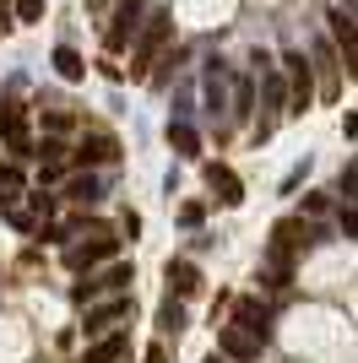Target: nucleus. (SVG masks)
I'll return each instance as SVG.
<instances>
[{"mask_svg": "<svg viewBox=\"0 0 358 363\" xmlns=\"http://www.w3.org/2000/svg\"><path fill=\"white\" fill-rule=\"evenodd\" d=\"M71 239H82V244H65V266L71 272H87V266L114 255V228H104V223H71Z\"/></svg>", "mask_w": 358, "mask_h": 363, "instance_id": "f257e3e1", "label": "nucleus"}, {"mask_svg": "<svg viewBox=\"0 0 358 363\" xmlns=\"http://www.w3.org/2000/svg\"><path fill=\"white\" fill-rule=\"evenodd\" d=\"M168 38H174V16L168 11H147V22H141V33H136V76L158 60V49H163Z\"/></svg>", "mask_w": 358, "mask_h": 363, "instance_id": "f03ea898", "label": "nucleus"}, {"mask_svg": "<svg viewBox=\"0 0 358 363\" xmlns=\"http://www.w3.org/2000/svg\"><path fill=\"white\" fill-rule=\"evenodd\" d=\"M147 11H152V0H119V11L109 16V28H104V44H109V49L136 44V33H141Z\"/></svg>", "mask_w": 358, "mask_h": 363, "instance_id": "7ed1b4c3", "label": "nucleus"}, {"mask_svg": "<svg viewBox=\"0 0 358 363\" xmlns=\"http://www.w3.org/2000/svg\"><path fill=\"white\" fill-rule=\"evenodd\" d=\"M283 87H288V114H304L310 98H315V82H310V60H304L298 49L283 55Z\"/></svg>", "mask_w": 358, "mask_h": 363, "instance_id": "20e7f679", "label": "nucleus"}, {"mask_svg": "<svg viewBox=\"0 0 358 363\" xmlns=\"http://www.w3.org/2000/svg\"><path fill=\"white\" fill-rule=\"evenodd\" d=\"M0 136L11 147L16 163H33V141H28V108L16 104V98H0Z\"/></svg>", "mask_w": 358, "mask_h": 363, "instance_id": "39448f33", "label": "nucleus"}, {"mask_svg": "<svg viewBox=\"0 0 358 363\" xmlns=\"http://www.w3.org/2000/svg\"><path fill=\"white\" fill-rule=\"evenodd\" d=\"M304 244V223H293V217H283V223L271 228V250H266V266H283V272H293V250Z\"/></svg>", "mask_w": 358, "mask_h": 363, "instance_id": "423d86ee", "label": "nucleus"}, {"mask_svg": "<svg viewBox=\"0 0 358 363\" xmlns=\"http://www.w3.org/2000/svg\"><path fill=\"white\" fill-rule=\"evenodd\" d=\"M255 76H261V104H266V114H271V120L288 114V87H283V76L271 71V55H255Z\"/></svg>", "mask_w": 358, "mask_h": 363, "instance_id": "0eeeda50", "label": "nucleus"}, {"mask_svg": "<svg viewBox=\"0 0 358 363\" xmlns=\"http://www.w3.org/2000/svg\"><path fill=\"white\" fill-rule=\"evenodd\" d=\"M228 325L244 331V336H255V342H266V336H271V309H266V303H255V298H239Z\"/></svg>", "mask_w": 358, "mask_h": 363, "instance_id": "6e6552de", "label": "nucleus"}, {"mask_svg": "<svg viewBox=\"0 0 358 363\" xmlns=\"http://www.w3.org/2000/svg\"><path fill=\"white\" fill-rule=\"evenodd\" d=\"M98 163H119V141L104 136V130L76 141V168H98Z\"/></svg>", "mask_w": 358, "mask_h": 363, "instance_id": "1a4fd4ad", "label": "nucleus"}, {"mask_svg": "<svg viewBox=\"0 0 358 363\" xmlns=\"http://www.w3.org/2000/svg\"><path fill=\"white\" fill-rule=\"evenodd\" d=\"M207 190L223 201V206H239V201H244V179H239L228 163H207Z\"/></svg>", "mask_w": 358, "mask_h": 363, "instance_id": "9d476101", "label": "nucleus"}, {"mask_svg": "<svg viewBox=\"0 0 358 363\" xmlns=\"http://www.w3.org/2000/svg\"><path fill=\"white\" fill-rule=\"evenodd\" d=\"M125 315H131V298H109V303H98V309H87L82 331H87V336H104V331H114Z\"/></svg>", "mask_w": 358, "mask_h": 363, "instance_id": "9b49d317", "label": "nucleus"}, {"mask_svg": "<svg viewBox=\"0 0 358 363\" xmlns=\"http://www.w3.org/2000/svg\"><path fill=\"white\" fill-rule=\"evenodd\" d=\"M207 104H212V114H217V125L234 120V104H228V71L217 60L207 65Z\"/></svg>", "mask_w": 358, "mask_h": 363, "instance_id": "f8f14e48", "label": "nucleus"}, {"mask_svg": "<svg viewBox=\"0 0 358 363\" xmlns=\"http://www.w3.org/2000/svg\"><path fill=\"white\" fill-rule=\"evenodd\" d=\"M65 201H76V206H92V201L104 196V179L92 174V168H76L71 179H65V190H60Z\"/></svg>", "mask_w": 358, "mask_h": 363, "instance_id": "ddd939ff", "label": "nucleus"}, {"mask_svg": "<svg viewBox=\"0 0 358 363\" xmlns=\"http://www.w3.org/2000/svg\"><path fill=\"white\" fill-rule=\"evenodd\" d=\"M217 347H223L228 363H250L255 352H261V342H255V336H244V331H234V325H223V331H217Z\"/></svg>", "mask_w": 358, "mask_h": 363, "instance_id": "4468645a", "label": "nucleus"}, {"mask_svg": "<svg viewBox=\"0 0 358 363\" xmlns=\"http://www.w3.org/2000/svg\"><path fill=\"white\" fill-rule=\"evenodd\" d=\"M76 363H125V336H119V331L114 336H98V342H92Z\"/></svg>", "mask_w": 358, "mask_h": 363, "instance_id": "2eb2a0df", "label": "nucleus"}, {"mask_svg": "<svg viewBox=\"0 0 358 363\" xmlns=\"http://www.w3.org/2000/svg\"><path fill=\"white\" fill-rule=\"evenodd\" d=\"M168 147L179 152V157H201V136H195L190 120H168Z\"/></svg>", "mask_w": 358, "mask_h": 363, "instance_id": "dca6fc26", "label": "nucleus"}, {"mask_svg": "<svg viewBox=\"0 0 358 363\" xmlns=\"http://www.w3.org/2000/svg\"><path fill=\"white\" fill-rule=\"evenodd\" d=\"M168 288H174V298H190L201 288V272H195L190 260H168Z\"/></svg>", "mask_w": 358, "mask_h": 363, "instance_id": "f3484780", "label": "nucleus"}, {"mask_svg": "<svg viewBox=\"0 0 358 363\" xmlns=\"http://www.w3.org/2000/svg\"><path fill=\"white\" fill-rule=\"evenodd\" d=\"M55 71H60V82H82V76H87V60H82L71 44H60L55 49Z\"/></svg>", "mask_w": 358, "mask_h": 363, "instance_id": "a211bd4d", "label": "nucleus"}, {"mask_svg": "<svg viewBox=\"0 0 358 363\" xmlns=\"http://www.w3.org/2000/svg\"><path fill=\"white\" fill-rule=\"evenodd\" d=\"M331 38L342 44V60H347V71H353L358 49H353V16H347V11H337V16H331Z\"/></svg>", "mask_w": 358, "mask_h": 363, "instance_id": "6ab92c4d", "label": "nucleus"}, {"mask_svg": "<svg viewBox=\"0 0 358 363\" xmlns=\"http://www.w3.org/2000/svg\"><path fill=\"white\" fill-rule=\"evenodd\" d=\"M125 282H131V260H114V266H109V272H98V277H92V288H98V293H119V288H125Z\"/></svg>", "mask_w": 358, "mask_h": 363, "instance_id": "aec40b11", "label": "nucleus"}, {"mask_svg": "<svg viewBox=\"0 0 358 363\" xmlns=\"http://www.w3.org/2000/svg\"><path fill=\"white\" fill-rule=\"evenodd\" d=\"M158 331H168V336L185 331V303H179V298H163V303H158Z\"/></svg>", "mask_w": 358, "mask_h": 363, "instance_id": "412c9836", "label": "nucleus"}, {"mask_svg": "<svg viewBox=\"0 0 358 363\" xmlns=\"http://www.w3.org/2000/svg\"><path fill=\"white\" fill-rule=\"evenodd\" d=\"M11 16H22V22H44V0H11Z\"/></svg>", "mask_w": 358, "mask_h": 363, "instance_id": "4be33fe9", "label": "nucleus"}, {"mask_svg": "<svg viewBox=\"0 0 358 363\" xmlns=\"http://www.w3.org/2000/svg\"><path fill=\"white\" fill-rule=\"evenodd\" d=\"M337 223H342V239H358V212H353V201H342Z\"/></svg>", "mask_w": 358, "mask_h": 363, "instance_id": "5701e85b", "label": "nucleus"}, {"mask_svg": "<svg viewBox=\"0 0 358 363\" xmlns=\"http://www.w3.org/2000/svg\"><path fill=\"white\" fill-rule=\"evenodd\" d=\"M201 217H207V206H201V201H190V206H179V223H185V228H195Z\"/></svg>", "mask_w": 358, "mask_h": 363, "instance_id": "b1692460", "label": "nucleus"}, {"mask_svg": "<svg viewBox=\"0 0 358 363\" xmlns=\"http://www.w3.org/2000/svg\"><path fill=\"white\" fill-rule=\"evenodd\" d=\"M337 196L353 201V163H342V179H337Z\"/></svg>", "mask_w": 358, "mask_h": 363, "instance_id": "393cba45", "label": "nucleus"}, {"mask_svg": "<svg viewBox=\"0 0 358 363\" xmlns=\"http://www.w3.org/2000/svg\"><path fill=\"white\" fill-rule=\"evenodd\" d=\"M0 184H11V190H16V184H22V168H16V163H0Z\"/></svg>", "mask_w": 358, "mask_h": 363, "instance_id": "a878e982", "label": "nucleus"}, {"mask_svg": "<svg viewBox=\"0 0 358 363\" xmlns=\"http://www.w3.org/2000/svg\"><path fill=\"white\" fill-rule=\"evenodd\" d=\"M11 28H16V22H11V0H0V38H6Z\"/></svg>", "mask_w": 358, "mask_h": 363, "instance_id": "bb28decb", "label": "nucleus"}, {"mask_svg": "<svg viewBox=\"0 0 358 363\" xmlns=\"http://www.w3.org/2000/svg\"><path fill=\"white\" fill-rule=\"evenodd\" d=\"M141 363H168V352H163V342H152V347H147V358H141Z\"/></svg>", "mask_w": 358, "mask_h": 363, "instance_id": "cd10ccee", "label": "nucleus"}, {"mask_svg": "<svg viewBox=\"0 0 358 363\" xmlns=\"http://www.w3.org/2000/svg\"><path fill=\"white\" fill-rule=\"evenodd\" d=\"M87 6H109V0H87Z\"/></svg>", "mask_w": 358, "mask_h": 363, "instance_id": "c85d7f7f", "label": "nucleus"}, {"mask_svg": "<svg viewBox=\"0 0 358 363\" xmlns=\"http://www.w3.org/2000/svg\"><path fill=\"white\" fill-rule=\"evenodd\" d=\"M207 363H228V358H207Z\"/></svg>", "mask_w": 358, "mask_h": 363, "instance_id": "c756f323", "label": "nucleus"}]
</instances>
